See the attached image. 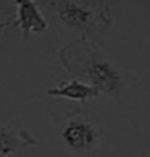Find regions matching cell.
<instances>
[{"instance_id": "1", "label": "cell", "mask_w": 150, "mask_h": 157, "mask_svg": "<svg viewBox=\"0 0 150 157\" xmlns=\"http://www.w3.org/2000/svg\"><path fill=\"white\" fill-rule=\"evenodd\" d=\"M58 57L69 75L92 86L100 97H117L140 83L138 77L114 65L90 36L75 37L61 48Z\"/></svg>"}, {"instance_id": "2", "label": "cell", "mask_w": 150, "mask_h": 157, "mask_svg": "<svg viewBox=\"0 0 150 157\" xmlns=\"http://www.w3.org/2000/svg\"><path fill=\"white\" fill-rule=\"evenodd\" d=\"M58 133L66 151L74 157H98L104 143L105 127L98 116L77 110L61 120Z\"/></svg>"}, {"instance_id": "3", "label": "cell", "mask_w": 150, "mask_h": 157, "mask_svg": "<svg viewBox=\"0 0 150 157\" xmlns=\"http://www.w3.org/2000/svg\"><path fill=\"white\" fill-rule=\"evenodd\" d=\"M47 4L54 7L55 17L63 28L90 36L108 30L112 24L111 8L104 2H81V0H58Z\"/></svg>"}, {"instance_id": "4", "label": "cell", "mask_w": 150, "mask_h": 157, "mask_svg": "<svg viewBox=\"0 0 150 157\" xmlns=\"http://www.w3.org/2000/svg\"><path fill=\"white\" fill-rule=\"evenodd\" d=\"M15 6L16 13L13 20H11V27L20 29L23 41H26L32 34L42 33L49 28V23L37 2L16 0Z\"/></svg>"}, {"instance_id": "5", "label": "cell", "mask_w": 150, "mask_h": 157, "mask_svg": "<svg viewBox=\"0 0 150 157\" xmlns=\"http://www.w3.org/2000/svg\"><path fill=\"white\" fill-rule=\"evenodd\" d=\"M46 95L53 98H63L82 103L96 100L100 98V94L96 89L79 79H75V78L62 82L55 87H49L46 90Z\"/></svg>"}, {"instance_id": "6", "label": "cell", "mask_w": 150, "mask_h": 157, "mask_svg": "<svg viewBox=\"0 0 150 157\" xmlns=\"http://www.w3.org/2000/svg\"><path fill=\"white\" fill-rule=\"evenodd\" d=\"M37 145L38 141L26 129H13L0 125V157H9L21 149Z\"/></svg>"}]
</instances>
